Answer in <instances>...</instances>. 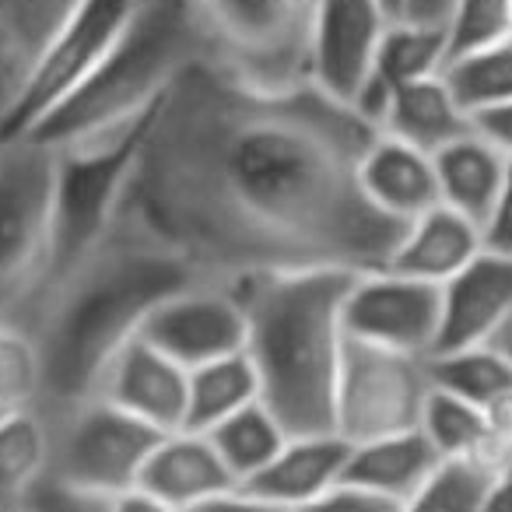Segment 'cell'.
Instances as JSON below:
<instances>
[{"instance_id": "cell-1", "label": "cell", "mask_w": 512, "mask_h": 512, "mask_svg": "<svg viewBox=\"0 0 512 512\" xmlns=\"http://www.w3.org/2000/svg\"><path fill=\"white\" fill-rule=\"evenodd\" d=\"M376 137L313 81L264 85L211 53L155 106L120 211L214 285L274 271H379L404 225L358 179Z\"/></svg>"}, {"instance_id": "cell-2", "label": "cell", "mask_w": 512, "mask_h": 512, "mask_svg": "<svg viewBox=\"0 0 512 512\" xmlns=\"http://www.w3.org/2000/svg\"><path fill=\"white\" fill-rule=\"evenodd\" d=\"M204 281L176 249L127 211L109 232L43 288L29 334L43 365V404L50 421L102 393L116 358L144 334L151 313L183 288Z\"/></svg>"}, {"instance_id": "cell-3", "label": "cell", "mask_w": 512, "mask_h": 512, "mask_svg": "<svg viewBox=\"0 0 512 512\" xmlns=\"http://www.w3.org/2000/svg\"><path fill=\"white\" fill-rule=\"evenodd\" d=\"M348 271H274L235 281L260 400L288 435L334 432Z\"/></svg>"}, {"instance_id": "cell-4", "label": "cell", "mask_w": 512, "mask_h": 512, "mask_svg": "<svg viewBox=\"0 0 512 512\" xmlns=\"http://www.w3.org/2000/svg\"><path fill=\"white\" fill-rule=\"evenodd\" d=\"M214 43L197 0H141L95 74L29 137L50 148L141 120Z\"/></svg>"}, {"instance_id": "cell-5", "label": "cell", "mask_w": 512, "mask_h": 512, "mask_svg": "<svg viewBox=\"0 0 512 512\" xmlns=\"http://www.w3.org/2000/svg\"><path fill=\"white\" fill-rule=\"evenodd\" d=\"M57 155L39 137L0 141V323L29 327L53 267Z\"/></svg>"}, {"instance_id": "cell-6", "label": "cell", "mask_w": 512, "mask_h": 512, "mask_svg": "<svg viewBox=\"0 0 512 512\" xmlns=\"http://www.w3.org/2000/svg\"><path fill=\"white\" fill-rule=\"evenodd\" d=\"M151 113L123 127L53 148L57 155V232H53V267L46 285L78 264L116 221Z\"/></svg>"}, {"instance_id": "cell-7", "label": "cell", "mask_w": 512, "mask_h": 512, "mask_svg": "<svg viewBox=\"0 0 512 512\" xmlns=\"http://www.w3.org/2000/svg\"><path fill=\"white\" fill-rule=\"evenodd\" d=\"M141 0H85L18 81L0 141L29 137L85 85L123 36Z\"/></svg>"}, {"instance_id": "cell-8", "label": "cell", "mask_w": 512, "mask_h": 512, "mask_svg": "<svg viewBox=\"0 0 512 512\" xmlns=\"http://www.w3.org/2000/svg\"><path fill=\"white\" fill-rule=\"evenodd\" d=\"M432 376L425 355H407L383 344L344 341L334 390V432L348 446L421 428Z\"/></svg>"}, {"instance_id": "cell-9", "label": "cell", "mask_w": 512, "mask_h": 512, "mask_svg": "<svg viewBox=\"0 0 512 512\" xmlns=\"http://www.w3.org/2000/svg\"><path fill=\"white\" fill-rule=\"evenodd\" d=\"M53 425V463L46 481L120 498L141 484L144 463L165 432L120 411L106 397L78 404Z\"/></svg>"}, {"instance_id": "cell-10", "label": "cell", "mask_w": 512, "mask_h": 512, "mask_svg": "<svg viewBox=\"0 0 512 512\" xmlns=\"http://www.w3.org/2000/svg\"><path fill=\"white\" fill-rule=\"evenodd\" d=\"M214 57L264 85L309 81L313 0H197Z\"/></svg>"}, {"instance_id": "cell-11", "label": "cell", "mask_w": 512, "mask_h": 512, "mask_svg": "<svg viewBox=\"0 0 512 512\" xmlns=\"http://www.w3.org/2000/svg\"><path fill=\"white\" fill-rule=\"evenodd\" d=\"M442 323L439 285L404 278L386 267L355 274L344 299V330L355 341L432 358Z\"/></svg>"}, {"instance_id": "cell-12", "label": "cell", "mask_w": 512, "mask_h": 512, "mask_svg": "<svg viewBox=\"0 0 512 512\" xmlns=\"http://www.w3.org/2000/svg\"><path fill=\"white\" fill-rule=\"evenodd\" d=\"M393 15L383 0H313L309 81L337 102H355L372 81Z\"/></svg>"}, {"instance_id": "cell-13", "label": "cell", "mask_w": 512, "mask_h": 512, "mask_svg": "<svg viewBox=\"0 0 512 512\" xmlns=\"http://www.w3.org/2000/svg\"><path fill=\"white\" fill-rule=\"evenodd\" d=\"M141 337L183 369H197L246 348V313L232 285L197 281L165 299Z\"/></svg>"}, {"instance_id": "cell-14", "label": "cell", "mask_w": 512, "mask_h": 512, "mask_svg": "<svg viewBox=\"0 0 512 512\" xmlns=\"http://www.w3.org/2000/svg\"><path fill=\"white\" fill-rule=\"evenodd\" d=\"M439 292L442 323L432 355L491 344L512 320V256L481 249Z\"/></svg>"}, {"instance_id": "cell-15", "label": "cell", "mask_w": 512, "mask_h": 512, "mask_svg": "<svg viewBox=\"0 0 512 512\" xmlns=\"http://www.w3.org/2000/svg\"><path fill=\"white\" fill-rule=\"evenodd\" d=\"M99 397L158 432H179L186 428L190 369H183L176 358L158 351L151 341L137 337L109 369Z\"/></svg>"}, {"instance_id": "cell-16", "label": "cell", "mask_w": 512, "mask_h": 512, "mask_svg": "<svg viewBox=\"0 0 512 512\" xmlns=\"http://www.w3.org/2000/svg\"><path fill=\"white\" fill-rule=\"evenodd\" d=\"M137 488L183 512H197L200 505L228 495L239 484L204 432L179 428V432H165L158 439Z\"/></svg>"}, {"instance_id": "cell-17", "label": "cell", "mask_w": 512, "mask_h": 512, "mask_svg": "<svg viewBox=\"0 0 512 512\" xmlns=\"http://www.w3.org/2000/svg\"><path fill=\"white\" fill-rule=\"evenodd\" d=\"M481 249H484L481 225L470 221L467 214L439 204L421 214V218L407 221L390 260H386V271L442 288Z\"/></svg>"}, {"instance_id": "cell-18", "label": "cell", "mask_w": 512, "mask_h": 512, "mask_svg": "<svg viewBox=\"0 0 512 512\" xmlns=\"http://www.w3.org/2000/svg\"><path fill=\"white\" fill-rule=\"evenodd\" d=\"M344 463H348V442L337 432L288 435L278 456L242 488L285 509H302L323 491L341 484Z\"/></svg>"}, {"instance_id": "cell-19", "label": "cell", "mask_w": 512, "mask_h": 512, "mask_svg": "<svg viewBox=\"0 0 512 512\" xmlns=\"http://www.w3.org/2000/svg\"><path fill=\"white\" fill-rule=\"evenodd\" d=\"M362 190L386 218L397 225L421 218L425 211L439 207V176H435V158L411 144H400L393 137L379 134L362 158Z\"/></svg>"}, {"instance_id": "cell-20", "label": "cell", "mask_w": 512, "mask_h": 512, "mask_svg": "<svg viewBox=\"0 0 512 512\" xmlns=\"http://www.w3.org/2000/svg\"><path fill=\"white\" fill-rule=\"evenodd\" d=\"M470 130H474V120L456 102L453 88L446 85L442 74L393 88L383 120H379V134L393 137L400 144H411L418 151H428V155L460 141Z\"/></svg>"}, {"instance_id": "cell-21", "label": "cell", "mask_w": 512, "mask_h": 512, "mask_svg": "<svg viewBox=\"0 0 512 512\" xmlns=\"http://www.w3.org/2000/svg\"><path fill=\"white\" fill-rule=\"evenodd\" d=\"M442 467L439 453L432 442L425 439L421 428L400 435H383V439L355 442L348 446V463H344V477L365 491H376L383 498L404 505L411 495L425 488V481Z\"/></svg>"}, {"instance_id": "cell-22", "label": "cell", "mask_w": 512, "mask_h": 512, "mask_svg": "<svg viewBox=\"0 0 512 512\" xmlns=\"http://www.w3.org/2000/svg\"><path fill=\"white\" fill-rule=\"evenodd\" d=\"M435 176H439V200L453 211L467 214L481 225L498 197V186L509 169V158L484 141L477 130L463 134L460 141L435 151Z\"/></svg>"}, {"instance_id": "cell-23", "label": "cell", "mask_w": 512, "mask_h": 512, "mask_svg": "<svg viewBox=\"0 0 512 512\" xmlns=\"http://www.w3.org/2000/svg\"><path fill=\"white\" fill-rule=\"evenodd\" d=\"M53 425L43 411L0 414V512H25L50 477Z\"/></svg>"}, {"instance_id": "cell-24", "label": "cell", "mask_w": 512, "mask_h": 512, "mask_svg": "<svg viewBox=\"0 0 512 512\" xmlns=\"http://www.w3.org/2000/svg\"><path fill=\"white\" fill-rule=\"evenodd\" d=\"M421 432L432 442L442 463H481V467H498L495 439L484 407H474L467 400L453 397L446 390L428 393L425 414H421Z\"/></svg>"}, {"instance_id": "cell-25", "label": "cell", "mask_w": 512, "mask_h": 512, "mask_svg": "<svg viewBox=\"0 0 512 512\" xmlns=\"http://www.w3.org/2000/svg\"><path fill=\"white\" fill-rule=\"evenodd\" d=\"M428 376L435 390H446L484 411L512 397V362L498 344L439 351L428 358Z\"/></svg>"}, {"instance_id": "cell-26", "label": "cell", "mask_w": 512, "mask_h": 512, "mask_svg": "<svg viewBox=\"0 0 512 512\" xmlns=\"http://www.w3.org/2000/svg\"><path fill=\"white\" fill-rule=\"evenodd\" d=\"M260 400L256 369L246 351L214 358L207 365L190 369V404H186V428L211 432L218 421L232 418L235 411Z\"/></svg>"}, {"instance_id": "cell-27", "label": "cell", "mask_w": 512, "mask_h": 512, "mask_svg": "<svg viewBox=\"0 0 512 512\" xmlns=\"http://www.w3.org/2000/svg\"><path fill=\"white\" fill-rule=\"evenodd\" d=\"M449 64V43L446 25L432 22H411V18H393L390 29L379 46L376 74L372 78L393 92L411 81L439 78Z\"/></svg>"}, {"instance_id": "cell-28", "label": "cell", "mask_w": 512, "mask_h": 512, "mask_svg": "<svg viewBox=\"0 0 512 512\" xmlns=\"http://www.w3.org/2000/svg\"><path fill=\"white\" fill-rule=\"evenodd\" d=\"M214 442L225 467L232 470L235 484H249L267 463L278 456V449L288 442V432L278 418L264 407V400L242 407L232 418L218 421L211 432H204Z\"/></svg>"}, {"instance_id": "cell-29", "label": "cell", "mask_w": 512, "mask_h": 512, "mask_svg": "<svg viewBox=\"0 0 512 512\" xmlns=\"http://www.w3.org/2000/svg\"><path fill=\"white\" fill-rule=\"evenodd\" d=\"M85 0H0V57L22 74Z\"/></svg>"}, {"instance_id": "cell-30", "label": "cell", "mask_w": 512, "mask_h": 512, "mask_svg": "<svg viewBox=\"0 0 512 512\" xmlns=\"http://www.w3.org/2000/svg\"><path fill=\"white\" fill-rule=\"evenodd\" d=\"M446 85L453 88L456 102L470 113L474 120L477 113L491 106H502L512 99V36L502 39L495 46H484L467 57H456L442 71Z\"/></svg>"}, {"instance_id": "cell-31", "label": "cell", "mask_w": 512, "mask_h": 512, "mask_svg": "<svg viewBox=\"0 0 512 512\" xmlns=\"http://www.w3.org/2000/svg\"><path fill=\"white\" fill-rule=\"evenodd\" d=\"M43 404V365L29 330L0 323V414L39 411Z\"/></svg>"}, {"instance_id": "cell-32", "label": "cell", "mask_w": 512, "mask_h": 512, "mask_svg": "<svg viewBox=\"0 0 512 512\" xmlns=\"http://www.w3.org/2000/svg\"><path fill=\"white\" fill-rule=\"evenodd\" d=\"M491 470L495 467L481 463H442L425 488L400 505V512H477Z\"/></svg>"}, {"instance_id": "cell-33", "label": "cell", "mask_w": 512, "mask_h": 512, "mask_svg": "<svg viewBox=\"0 0 512 512\" xmlns=\"http://www.w3.org/2000/svg\"><path fill=\"white\" fill-rule=\"evenodd\" d=\"M509 0H453L446 18L449 60L509 39Z\"/></svg>"}, {"instance_id": "cell-34", "label": "cell", "mask_w": 512, "mask_h": 512, "mask_svg": "<svg viewBox=\"0 0 512 512\" xmlns=\"http://www.w3.org/2000/svg\"><path fill=\"white\" fill-rule=\"evenodd\" d=\"M295 512H400V502L376 495V491H365L351 481H341Z\"/></svg>"}, {"instance_id": "cell-35", "label": "cell", "mask_w": 512, "mask_h": 512, "mask_svg": "<svg viewBox=\"0 0 512 512\" xmlns=\"http://www.w3.org/2000/svg\"><path fill=\"white\" fill-rule=\"evenodd\" d=\"M116 498H102L92 491H78L67 488L57 481H43L39 491L29 498V512H116L113 509Z\"/></svg>"}, {"instance_id": "cell-36", "label": "cell", "mask_w": 512, "mask_h": 512, "mask_svg": "<svg viewBox=\"0 0 512 512\" xmlns=\"http://www.w3.org/2000/svg\"><path fill=\"white\" fill-rule=\"evenodd\" d=\"M481 242L491 253L512 256V158H509V169H505L502 186H498L495 204H491V211L481 221Z\"/></svg>"}, {"instance_id": "cell-37", "label": "cell", "mask_w": 512, "mask_h": 512, "mask_svg": "<svg viewBox=\"0 0 512 512\" xmlns=\"http://www.w3.org/2000/svg\"><path fill=\"white\" fill-rule=\"evenodd\" d=\"M474 130L488 144H495L505 158H512V99L502 106H491L474 116Z\"/></svg>"}, {"instance_id": "cell-38", "label": "cell", "mask_w": 512, "mask_h": 512, "mask_svg": "<svg viewBox=\"0 0 512 512\" xmlns=\"http://www.w3.org/2000/svg\"><path fill=\"white\" fill-rule=\"evenodd\" d=\"M197 512H295V509H285V505H274L260 495H249L246 488H235L228 495L214 498V502L200 505Z\"/></svg>"}, {"instance_id": "cell-39", "label": "cell", "mask_w": 512, "mask_h": 512, "mask_svg": "<svg viewBox=\"0 0 512 512\" xmlns=\"http://www.w3.org/2000/svg\"><path fill=\"white\" fill-rule=\"evenodd\" d=\"M477 512H512V460H505L502 467L491 470Z\"/></svg>"}, {"instance_id": "cell-40", "label": "cell", "mask_w": 512, "mask_h": 512, "mask_svg": "<svg viewBox=\"0 0 512 512\" xmlns=\"http://www.w3.org/2000/svg\"><path fill=\"white\" fill-rule=\"evenodd\" d=\"M449 8H453V0H404V4H400V18H411V22L446 25Z\"/></svg>"}, {"instance_id": "cell-41", "label": "cell", "mask_w": 512, "mask_h": 512, "mask_svg": "<svg viewBox=\"0 0 512 512\" xmlns=\"http://www.w3.org/2000/svg\"><path fill=\"white\" fill-rule=\"evenodd\" d=\"M113 509L116 512H183V509H176V505L162 502V498L148 495V491H141V488L127 491V495H120L113 502Z\"/></svg>"}, {"instance_id": "cell-42", "label": "cell", "mask_w": 512, "mask_h": 512, "mask_svg": "<svg viewBox=\"0 0 512 512\" xmlns=\"http://www.w3.org/2000/svg\"><path fill=\"white\" fill-rule=\"evenodd\" d=\"M18 92V74L11 71V64L0 57V127H4V116H8V106Z\"/></svg>"}, {"instance_id": "cell-43", "label": "cell", "mask_w": 512, "mask_h": 512, "mask_svg": "<svg viewBox=\"0 0 512 512\" xmlns=\"http://www.w3.org/2000/svg\"><path fill=\"white\" fill-rule=\"evenodd\" d=\"M491 344H498V348H502L505 355H509V362H512V320L505 323V330H502V334H498V337H495V341H491Z\"/></svg>"}, {"instance_id": "cell-44", "label": "cell", "mask_w": 512, "mask_h": 512, "mask_svg": "<svg viewBox=\"0 0 512 512\" xmlns=\"http://www.w3.org/2000/svg\"><path fill=\"white\" fill-rule=\"evenodd\" d=\"M386 8H390V15L393 18H400V4H404V0H383Z\"/></svg>"}, {"instance_id": "cell-45", "label": "cell", "mask_w": 512, "mask_h": 512, "mask_svg": "<svg viewBox=\"0 0 512 512\" xmlns=\"http://www.w3.org/2000/svg\"><path fill=\"white\" fill-rule=\"evenodd\" d=\"M509 29H512V0H509Z\"/></svg>"}, {"instance_id": "cell-46", "label": "cell", "mask_w": 512, "mask_h": 512, "mask_svg": "<svg viewBox=\"0 0 512 512\" xmlns=\"http://www.w3.org/2000/svg\"><path fill=\"white\" fill-rule=\"evenodd\" d=\"M25 512H29V509H25Z\"/></svg>"}]
</instances>
